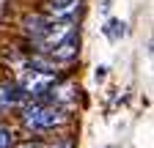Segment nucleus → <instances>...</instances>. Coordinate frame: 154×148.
I'll list each match as a JSON object with an SVG mask.
<instances>
[{
    "label": "nucleus",
    "mask_w": 154,
    "mask_h": 148,
    "mask_svg": "<svg viewBox=\"0 0 154 148\" xmlns=\"http://www.w3.org/2000/svg\"><path fill=\"white\" fill-rule=\"evenodd\" d=\"M61 3H66V0H47V6H61Z\"/></svg>",
    "instance_id": "7"
},
{
    "label": "nucleus",
    "mask_w": 154,
    "mask_h": 148,
    "mask_svg": "<svg viewBox=\"0 0 154 148\" xmlns=\"http://www.w3.org/2000/svg\"><path fill=\"white\" fill-rule=\"evenodd\" d=\"M77 49H80V39H77V33H72V36H66L63 41H58L47 55L52 61H61V63H66V61H72L74 55H77Z\"/></svg>",
    "instance_id": "2"
},
{
    "label": "nucleus",
    "mask_w": 154,
    "mask_h": 148,
    "mask_svg": "<svg viewBox=\"0 0 154 148\" xmlns=\"http://www.w3.org/2000/svg\"><path fill=\"white\" fill-rule=\"evenodd\" d=\"M83 6L85 0H66V3L61 6H47V16H52V19H66V22H77L83 14Z\"/></svg>",
    "instance_id": "1"
},
{
    "label": "nucleus",
    "mask_w": 154,
    "mask_h": 148,
    "mask_svg": "<svg viewBox=\"0 0 154 148\" xmlns=\"http://www.w3.org/2000/svg\"><path fill=\"white\" fill-rule=\"evenodd\" d=\"M14 145V135L6 132V129H0V148H11Z\"/></svg>",
    "instance_id": "6"
},
{
    "label": "nucleus",
    "mask_w": 154,
    "mask_h": 148,
    "mask_svg": "<svg viewBox=\"0 0 154 148\" xmlns=\"http://www.w3.org/2000/svg\"><path fill=\"white\" fill-rule=\"evenodd\" d=\"M47 25H50V16H47V14L28 16V19H25V33L33 36V41H38V39H42V33L47 30Z\"/></svg>",
    "instance_id": "4"
},
{
    "label": "nucleus",
    "mask_w": 154,
    "mask_h": 148,
    "mask_svg": "<svg viewBox=\"0 0 154 148\" xmlns=\"http://www.w3.org/2000/svg\"><path fill=\"white\" fill-rule=\"evenodd\" d=\"M30 69H33V71H55V61H52V58H42V55H38L36 61H30Z\"/></svg>",
    "instance_id": "5"
},
{
    "label": "nucleus",
    "mask_w": 154,
    "mask_h": 148,
    "mask_svg": "<svg viewBox=\"0 0 154 148\" xmlns=\"http://www.w3.org/2000/svg\"><path fill=\"white\" fill-rule=\"evenodd\" d=\"M19 148H38V145H33V143H25V145H19Z\"/></svg>",
    "instance_id": "8"
},
{
    "label": "nucleus",
    "mask_w": 154,
    "mask_h": 148,
    "mask_svg": "<svg viewBox=\"0 0 154 148\" xmlns=\"http://www.w3.org/2000/svg\"><path fill=\"white\" fill-rule=\"evenodd\" d=\"M30 96L25 93V88L22 85H3L0 88V104L3 107H19V104H25Z\"/></svg>",
    "instance_id": "3"
}]
</instances>
